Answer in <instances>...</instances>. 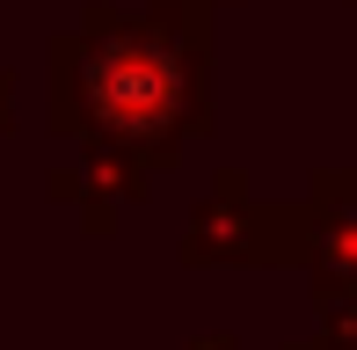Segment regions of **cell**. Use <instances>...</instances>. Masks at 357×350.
<instances>
[{
    "instance_id": "6da1fadb",
    "label": "cell",
    "mask_w": 357,
    "mask_h": 350,
    "mask_svg": "<svg viewBox=\"0 0 357 350\" xmlns=\"http://www.w3.org/2000/svg\"><path fill=\"white\" fill-rule=\"evenodd\" d=\"M44 117L59 139L117 153L153 183L204 124V29L190 0L153 15L80 8V29L44 44Z\"/></svg>"
},
{
    "instance_id": "7a4b0ae2",
    "label": "cell",
    "mask_w": 357,
    "mask_h": 350,
    "mask_svg": "<svg viewBox=\"0 0 357 350\" xmlns=\"http://www.w3.org/2000/svg\"><path fill=\"white\" fill-rule=\"evenodd\" d=\"M8 132H15V73L0 66V139H8Z\"/></svg>"
}]
</instances>
